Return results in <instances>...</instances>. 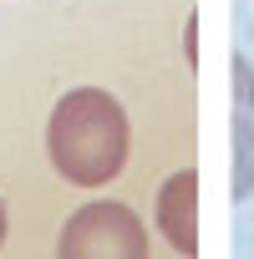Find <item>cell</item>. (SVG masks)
Wrapping results in <instances>:
<instances>
[{
    "instance_id": "obj_1",
    "label": "cell",
    "mask_w": 254,
    "mask_h": 259,
    "mask_svg": "<svg viewBox=\"0 0 254 259\" xmlns=\"http://www.w3.org/2000/svg\"><path fill=\"white\" fill-rule=\"evenodd\" d=\"M133 133H127V112L112 92L102 87H76L56 102L46 122V153L51 168L76 183V188H102L122 173Z\"/></svg>"
},
{
    "instance_id": "obj_2",
    "label": "cell",
    "mask_w": 254,
    "mask_h": 259,
    "mask_svg": "<svg viewBox=\"0 0 254 259\" xmlns=\"http://www.w3.org/2000/svg\"><path fill=\"white\" fill-rule=\"evenodd\" d=\"M56 254L61 259H97V254L102 259H143L148 254V229L127 203L97 198V203H87L66 219Z\"/></svg>"
},
{
    "instance_id": "obj_3",
    "label": "cell",
    "mask_w": 254,
    "mask_h": 259,
    "mask_svg": "<svg viewBox=\"0 0 254 259\" xmlns=\"http://www.w3.org/2000/svg\"><path fill=\"white\" fill-rule=\"evenodd\" d=\"M158 229L178 254H198V173L178 168L158 188Z\"/></svg>"
},
{
    "instance_id": "obj_4",
    "label": "cell",
    "mask_w": 254,
    "mask_h": 259,
    "mask_svg": "<svg viewBox=\"0 0 254 259\" xmlns=\"http://www.w3.org/2000/svg\"><path fill=\"white\" fill-rule=\"evenodd\" d=\"M254 193V112L234 107V198Z\"/></svg>"
},
{
    "instance_id": "obj_5",
    "label": "cell",
    "mask_w": 254,
    "mask_h": 259,
    "mask_svg": "<svg viewBox=\"0 0 254 259\" xmlns=\"http://www.w3.org/2000/svg\"><path fill=\"white\" fill-rule=\"evenodd\" d=\"M234 107L239 112H254V66L244 56L234 61Z\"/></svg>"
},
{
    "instance_id": "obj_6",
    "label": "cell",
    "mask_w": 254,
    "mask_h": 259,
    "mask_svg": "<svg viewBox=\"0 0 254 259\" xmlns=\"http://www.w3.org/2000/svg\"><path fill=\"white\" fill-rule=\"evenodd\" d=\"M0 244H6V203H0Z\"/></svg>"
}]
</instances>
